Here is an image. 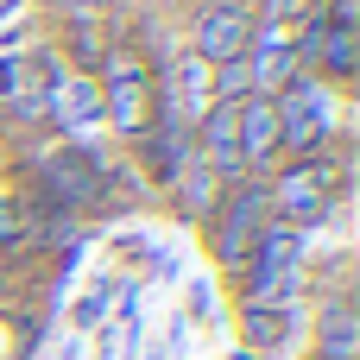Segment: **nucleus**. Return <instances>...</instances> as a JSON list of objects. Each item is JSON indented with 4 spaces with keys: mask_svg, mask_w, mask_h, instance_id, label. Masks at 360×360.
Listing matches in <instances>:
<instances>
[{
    "mask_svg": "<svg viewBox=\"0 0 360 360\" xmlns=\"http://www.w3.org/2000/svg\"><path fill=\"white\" fill-rule=\"evenodd\" d=\"M272 108H278V165L316 158V152L348 139V95L316 82V76H297L285 95H272Z\"/></svg>",
    "mask_w": 360,
    "mask_h": 360,
    "instance_id": "obj_2",
    "label": "nucleus"
},
{
    "mask_svg": "<svg viewBox=\"0 0 360 360\" xmlns=\"http://www.w3.org/2000/svg\"><path fill=\"white\" fill-rule=\"evenodd\" d=\"M304 342H310V360H360V310H354V291L310 297Z\"/></svg>",
    "mask_w": 360,
    "mask_h": 360,
    "instance_id": "obj_6",
    "label": "nucleus"
},
{
    "mask_svg": "<svg viewBox=\"0 0 360 360\" xmlns=\"http://www.w3.org/2000/svg\"><path fill=\"white\" fill-rule=\"evenodd\" d=\"M95 89H101V120H108V133H114L120 146L152 127V95H158V82H152V63H146V51H139L133 38H108L101 70H95Z\"/></svg>",
    "mask_w": 360,
    "mask_h": 360,
    "instance_id": "obj_3",
    "label": "nucleus"
},
{
    "mask_svg": "<svg viewBox=\"0 0 360 360\" xmlns=\"http://www.w3.org/2000/svg\"><path fill=\"white\" fill-rule=\"evenodd\" d=\"M310 266H316V234H297L285 221H266L240 272L228 278L234 304H266V310H310Z\"/></svg>",
    "mask_w": 360,
    "mask_h": 360,
    "instance_id": "obj_1",
    "label": "nucleus"
},
{
    "mask_svg": "<svg viewBox=\"0 0 360 360\" xmlns=\"http://www.w3.org/2000/svg\"><path fill=\"white\" fill-rule=\"evenodd\" d=\"M234 139H240L247 177H266V171L278 165V108H272V95L234 101Z\"/></svg>",
    "mask_w": 360,
    "mask_h": 360,
    "instance_id": "obj_7",
    "label": "nucleus"
},
{
    "mask_svg": "<svg viewBox=\"0 0 360 360\" xmlns=\"http://www.w3.org/2000/svg\"><path fill=\"white\" fill-rule=\"evenodd\" d=\"M215 196H221V184H215V171H209L202 158H190V165L177 171V184L165 190V202H171V215H177V221H190V228H202V221H209V209H215Z\"/></svg>",
    "mask_w": 360,
    "mask_h": 360,
    "instance_id": "obj_8",
    "label": "nucleus"
},
{
    "mask_svg": "<svg viewBox=\"0 0 360 360\" xmlns=\"http://www.w3.org/2000/svg\"><path fill=\"white\" fill-rule=\"evenodd\" d=\"M272 221V202H266V177H240V184H221L209 221H202V240H209V259L221 278L240 272V259L253 253L259 228Z\"/></svg>",
    "mask_w": 360,
    "mask_h": 360,
    "instance_id": "obj_4",
    "label": "nucleus"
},
{
    "mask_svg": "<svg viewBox=\"0 0 360 360\" xmlns=\"http://www.w3.org/2000/svg\"><path fill=\"white\" fill-rule=\"evenodd\" d=\"M25 247H32V234H25V196H19V184L0 177V266L13 253H25Z\"/></svg>",
    "mask_w": 360,
    "mask_h": 360,
    "instance_id": "obj_9",
    "label": "nucleus"
},
{
    "mask_svg": "<svg viewBox=\"0 0 360 360\" xmlns=\"http://www.w3.org/2000/svg\"><path fill=\"white\" fill-rule=\"evenodd\" d=\"M247 38H253V6L247 0H196L184 13V51H196L209 70L228 63V57H247Z\"/></svg>",
    "mask_w": 360,
    "mask_h": 360,
    "instance_id": "obj_5",
    "label": "nucleus"
}]
</instances>
